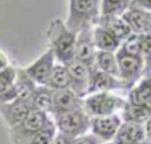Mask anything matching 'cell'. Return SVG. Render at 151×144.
<instances>
[{
    "label": "cell",
    "mask_w": 151,
    "mask_h": 144,
    "mask_svg": "<svg viewBox=\"0 0 151 144\" xmlns=\"http://www.w3.org/2000/svg\"><path fill=\"white\" fill-rule=\"evenodd\" d=\"M47 38L54 59H58L61 65L67 66L74 60L76 33L68 31L60 19H54L50 22Z\"/></svg>",
    "instance_id": "cell-1"
},
{
    "label": "cell",
    "mask_w": 151,
    "mask_h": 144,
    "mask_svg": "<svg viewBox=\"0 0 151 144\" xmlns=\"http://www.w3.org/2000/svg\"><path fill=\"white\" fill-rule=\"evenodd\" d=\"M99 2L100 0H71L67 30L76 33L85 27H91L93 22H98Z\"/></svg>",
    "instance_id": "cell-2"
},
{
    "label": "cell",
    "mask_w": 151,
    "mask_h": 144,
    "mask_svg": "<svg viewBox=\"0 0 151 144\" xmlns=\"http://www.w3.org/2000/svg\"><path fill=\"white\" fill-rule=\"evenodd\" d=\"M58 133H61L71 139L83 136L90 129L91 117L85 112L84 107L77 109L74 111L60 114L53 119Z\"/></svg>",
    "instance_id": "cell-3"
},
{
    "label": "cell",
    "mask_w": 151,
    "mask_h": 144,
    "mask_svg": "<svg viewBox=\"0 0 151 144\" xmlns=\"http://www.w3.org/2000/svg\"><path fill=\"white\" fill-rule=\"evenodd\" d=\"M125 102L110 92H97L87 97L83 104L85 112L92 117L113 114L117 110L123 109Z\"/></svg>",
    "instance_id": "cell-4"
},
{
    "label": "cell",
    "mask_w": 151,
    "mask_h": 144,
    "mask_svg": "<svg viewBox=\"0 0 151 144\" xmlns=\"http://www.w3.org/2000/svg\"><path fill=\"white\" fill-rule=\"evenodd\" d=\"M48 114L32 109L28 116L17 126L9 129V136L13 144H26L47 122Z\"/></svg>",
    "instance_id": "cell-5"
},
{
    "label": "cell",
    "mask_w": 151,
    "mask_h": 144,
    "mask_svg": "<svg viewBox=\"0 0 151 144\" xmlns=\"http://www.w3.org/2000/svg\"><path fill=\"white\" fill-rule=\"evenodd\" d=\"M117 66L119 78L132 86V84L142 76L144 71V64L139 55L127 54L123 48H120L116 54Z\"/></svg>",
    "instance_id": "cell-6"
},
{
    "label": "cell",
    "mask_w": 151,
    "mask_h": 144,
    "mask_svg": "<svg viewBox=\"0 0 151 144\" xmlns=\"http://www.w3.org/2000/svg\"><path fill=\"white\" fill-rule=\"evenodd\" d=\"M31 98H15L14 100L0 104V114L9 129L19 125L32 110Z\"/></svg>",
    "instance_id": "cell-7"
},
{
    "label": "cell",
    "mask_w": 151,
    "mask_h": 144,
    "mask_svg": "<svg viewBox=\"0 0 151 144\" xmlns=\"http://www.w3.org/2000/svg\"><path fill=\"white\" fill-rule=\"evenodd\" d=\"M122 123V118L116 113L109 116L92 117L90 129L92 131V135L99 138L103 143H110L113 140Z\"/></svg>",
    "instance_id": "cell-8"
},
{
    "label": "cell",
    "mask_w": 151,
    "mask_h": 144,
    "mask_svg": "<svg viewBox=\"0 0 151 144\" xmlns=\"http://www.w3.org/2000/svg\"><path fill=\"white\" fill-rule=\"evenodd\" d=\"M94 42L92 38V31L91 27H85L80 31L77 40H76V47H74V60H78L83 64H85L91 70L96 68L94 65Z\"/></svg>",
    "instance_id": "cell-9"
},
{
    "label": "cell",
    "mask_w": 151,
    "mask_h": 144,
    "mask_svg": "<svg viewBox=\"0 0 151 144\" xmlns=\"http://www.w3.org/2000/svg\"><path fill=\"white\" fill-rule=\"evenodd\" d=\"M66 68L71 78L70 90H72L74 94L79 98L87 94L92 70L78 60H73L72 63H70Z\"/></svg>",
    "instance_id": "cell-10"
},
{
    "label": "cell",
    "mask_w": 151,
    "mask_h": 144,
    "mask_svg": "<svg viewBox=\"0 0 151 144\" xmlns=\"http://www.w3.org/2000/svg\"><path fill=\"white\" fill-rule=\"evenodd\" d=\"M53 66H54V55L51 50H47L34 63H32L26 68H24V71L35 84L45 85L51 74Z\"/></svg>",
    "instance_id": "cell-11"
},
{
    "label": "cell",
    "mask_w": 151,
    "mask_h": 144,
    "mask_svg": "<svg viewBox=\"0 0 151 144\" xmlns=\"http://www.w3.org/2000/svg\"><path fill=\"white\" fill-rule=\"evenodd\" d=\"M83 104L84 102L81 100V98L76 96L72 90H58L53 92V104L51 114L54 118L57 116L74 111L77 109H81Z\"/></svg>",
    "instance_id": "cell-12"
},
{
    "label": "cell",
    "mask_w": 151,
    "mask_h": 144,
    "mask_svg": "<svg viewBox=\"0 0 151 144\" xmlns=\"http://www.w3.org/2000/svg\"><path fill=\"white\" fill-rule=\"evenodd\" d=\"M129 87L131 86L125 81H123L122 79H118L117 77H113L111 74H107L105 72L94 68L91 72L87 94L97 93V92H109L110 90H114V89H129Z\"/></svg>",
    "instance_id": "cell-13"
},
{
    "label": "cell",
    "mask_w": 151,
    "mask_h": 144,
    "mask_svg": "<svg viewBox=\"0 0 151 144\" xmlns=\"http://www.w3.org/2000/svg\"><path fill=\"white\" fill-rule=\"evenodd\" d=\"M144 124H137L131 122H124L120 124L112 144H133L145 140Z\"/></svg>",
    "instance_id": "cell-14"
},
{
    "label": "cell",
    "mask_w": 151,
    "mask_h": 144,
    "mask_svg": "<svg viewBox=\"0 0 151 144\" xmlns=\"http://www.w3.org/2000/svg\"><path fill=\"white\" fill-rule=\"evenodd\" d=\"M122 19L129 25L131 31H134L137 34L151 33V13L149 12L132 8L124 13Z\"/></svg>",
    "instance_id": "cell-15"
},
{
    "label": "cell",
    "mask_w": 151,
    "mask_h": 144,
    "mask_svg": "<svg viewBox=\"0 0 151 144\" xmlns=\"http://www.w3.org/2000/svg\"><path fill=\"white\" fill-rule=\"evenodd\" d=\"M98 24L100 27L106 30L119 41L123 39L125 40L132 33L129 25L123 19H120L118 17H104L103 15L100 19H98Z\"/></svg>",
    "instance_id": "cell-16"
},
{
    "label": "cell",
    "mask_w": 151,
    "mask_h": 144,
    "mask_svg": "<svg viewBox=\"0 0 151 144\" xmlns=\"http://www.w3.org/2000/svg\"><path fill=\"white\" fill-rule=\"evenodd\" d=\"M53 90L45 85H37L31 94V103L34 110H39L45 113H51L53 104Z\"/></svg>",
    "instance_id": "cell-17"
},
{
    "label": "cell",
    "mask_w": 151,
    "mask_h": 144,
    "mask_svg": "<svg viewBox=\"0 0 151 144\" xmlns=\"http://www.w3.org/2000/svg\"><path fill=\"white\" fill-rule=\"evenodd\" d=\"M129 103L151 107V74L146 76L129 93Z\"/></svg>",
    "instance_id": "cell-18"
},
{
    "label": "cell",
    "mask_w": 151,
    "mask_h": 144,
    "mask_svg": "<svg viewBox=\"0 0 151 144\" xmlns=\"http://www.w3.org/2000/svg\"><path fill=\"white\" fill-rule=\"evenodd\" d=\"M70 85H71V78L66 66L61 64L54 65L45 86L50 87L53 91H58V90L70 89Z\"/></svg>",
    "instance_id": "cell-19"
},
{
    "label": "cell",
    "mask_w": 151,
    "mask_h": 144,
    "mask_svg": "<svg viewBox=\"0 0 151 144\" xmlns=\"http://www.w3.org/2000/svg\"><path fill=\"white\" fill-rule=\"evenodd\" d=\"M149 118H151V107L144 105H136L131 103H125L123 107V120L137 124H144Z\"/></svg>",
    "instance_id": "cell-20"
},
{
    "label": "cell",
    "mask_w": 151,
    "mask_h": 144,
    "mask_svg": "<svg viewBox=\"0 0 151 144\" xmlns=\"http://www.w3.org/2000/svg\"><path fill=\"white\" fill-rule=\"evenodd\" d=\"M94 65L96 68L101 72H105L113 77H119L116 55H113L112 52H107V51L97 52L94 58Z\"/></svg>",
    "instance_id": "cell-21"
},
{
    "label": "cell",
    "mask_w": 151,
    "mask_h": 144,
    "mask_svg": "<svg viewBox=\"0 0 151 144\" xmlns=\"http://www.w3.org/2000/svg\"><path fill=\"white\" fill-rule=\"evenodd\" d=\"M93 37H94L93 42L100 51L112 52V51H116L119 46V40L116 39L111 33H109L106 30H104L100 26H98L94 30Z\"/></svg>",
    "instance_id": "cell-22"
},
{
    "label": "cell",
    "mask_w": 151,
    "mask_h": 144,
    "mask_svg": "<svg viewBox=\"0 0 151 144\" xmlns=\"http://www.w3.org/2000/svg\"><path fill=\"white\" fill-rule=\"evenodd\" d=\"M57 136V127L53 119L48 118L46 124L26 144H52Z\"/></svg>",
    "instance_id": "cell-23"
},
{
    "label": "cell",
    "mask_w": 151,
    "mask_h": 144,
    "mask_svg": "<svg viewBox=\"0 0 151 144\" xmlns=\"http://www.w3.org/2000/svg\"><path fill=\"white\" fill-rule=\"evenodd\" d=\"M131 0H101V11L104 17H118L125 12Z\"/></svg>",
    "instance_id": "cell-24"
},
{
    "label": "cell",
    "mask_w": 151,
    "mask_h": 144,
    "mask_svg": "<svg viewBox=\"0 0 151 144\" xmlns=\"http://www.w3.org/2000/svg\"><path fill=\"white\" fill-rule=\"evenodd\" d=\"M139 57L144 64V71L146 76L151 72V33L142 34L140 38V48H139Z\"/></svg>",
    "instance_id": "cell-25"
},
{
    "label": "cell",
    "mask_w": 151,
    "mask_h": 144,
    "mask_svg": "<svg viewBox=\"0 0 151 144\" xmlns=\"http://www.w3.org/2000/svg\"><path fill=\"white\" fill-rule=\"evenodd\" d=\"M140 38L142 34H137V33H131V35L129 38H126L124 45L122 46V48L131 55H139V48H140Z\"/></svg>",
    "instance_id": "cell-26"
},
{
    "label": "cell",
    "mask_w": 151,
    "mask_h": 144,
    "mask_svg": "<svg viewBox=\"0 0 151 144\" xmlns=\"http://www.w3.org/2000/svg\"><path fill=\"white\" fill-rule=\"evenodd\" d=\"M17 78V68L7 65L4 68L0 70V81H2L6 85H13Z\"/></svg>",
    "instance_id": "cell-27"
},
{
    "label": "cell",
    "mask_w": 151,
    "mask_h": 144,
    "mask_svg": "<svg viewBox=\"0 0 151 144\" xmlns=\"http://www.w3.org/2000/svg\"><path fill=\"white\" fill-rule=\"evenodd\" d=\"M103 142L97 138L96 136H93L92 133L91 135H83V136H79V137H76L71 140V144H101Z\"/></svg>",
    "instance_id": "cell-28"
},
{
    "label": "cell",
    "mask_w": 151,
    "mask_h": 144,
    "mask_svg": "<svg viewBox=\"0 0 151 144\" xmlns=\"http://www.w3.org/2000/svg\"><path fill=\"white\" fill-rule=\"evenodd\" d=\"M132 8H147L151 9V0H133L131 2Z\"/></svg>",
    "instance_id": "cell-29"
},
{
    "label": "cell",
    "mask_w": 151,
    "mask_h": 144,
    "mask_svg": "<svg viewBox=\"0 0 151 144\" xmlns=\"http://www.w3.org/2000/svg\"><path fill=\"white\" fill-rule=\"evenodd\" d=\"M71 140H72L71 138H68V137H66L61 133H57L52 144H71Z\"/></svg>",
    "instance_id": "cell-30"
},
{
    "label": "cell",
    "mask_w": 151,
    "mask_h": 144,
    "mask_svg": "<svg viewBox=\"0 0 151 144\" xmlns=\"http://www.w3.org/2000/svg\"><path fill=\"white\" fill-rule=\"evenodd\" d=\"M144 131H145V137L147 140L151 142V118H149L144 123Z\"/></svg>",
    "instance_id": "cell-31"
},
{
    "label": "cell",
    "mask_w": 151,
    "mask_h": 144,
    "mask_svg": "<svg viewBox=\"0 0 151 144\" xmlns=\"http://www.w3.org/2000/svg\"><path fill=\"white\" fill-rule=\"evenodd\" d=\"M8 65V60H7V57L0 51V70L1 68H4L5 66H7Z\"/></svg>",
    "instance_id": "cell-32"
},
{
    "label": "cell",
    "mask_w": 151,
    "mask_h": 144,
    "mask_svg": "<svg viewBox=\"0 0 151 144\" xmlns=\"http://www.w3.org/2000/svg\"><path fill=\"white\" fill-rule=\"evenodd\" d=\"M133 144H151V142L145 139V140H142V142H138V143H133Z\"/></svg>",
    "instance_id": "cell-33"
},
{
    "label": "cell",
    "mask_w": 151,
    "mask_h": 144,
    "mask_svg": "<svg viewBox=\"0 0 151 144\" xmlns=\"http://www.w3.org/2000/svg\"><path fill=\"white\" fill-rule=\"evenodd\" d=\"M101 144H112V142H110V143H101Z\"/></svg>",
    "instance_id": "cell-34"
}]
</instances>
